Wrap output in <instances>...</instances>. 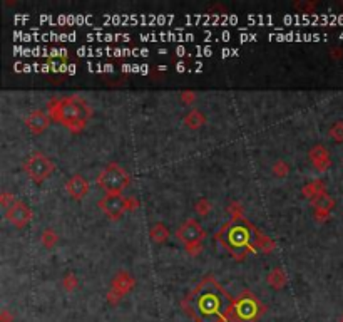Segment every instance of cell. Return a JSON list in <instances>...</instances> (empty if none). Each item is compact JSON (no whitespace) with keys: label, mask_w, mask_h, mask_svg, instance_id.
<instances>
[{"label":"cell","mask_w":343,"mask_h":322,"mask_svg":"<svg viewBox=\"0 0 343 322\" xmlns=\"http://www.w3.org/2000/svg\"><path fill=\"white\" fill-rule=\"evenodd\" d=\"M181 307L194 322H223L233 314L234 299L213 275H206L184 295Z\"/></svg>","instance_id":"6da1fadb"},{"label":"cell","mask_w":343,"mask_h":322,"mask_svg":"<svg viewBox=\"0 0 343 322\" xmlns=\"http://www.w3.org/2000/svg\"><path fill=\"white\" fill-rule=\"evenodd\" d=\"M258 229L246 218L238 222H226L214 233V240L223 247L236 262L246 260L250 254H258L256 249Z\"/></svg>","instance_id":"7a4b0ae2"},{"label":"cell","mask_w":343,"mask_h":322,"mask_svg":"<svg viewBox=\"0 0 343 322\" xmlns=\"http://www.w3.org/2000/svg\"><path fill=\"white\" fill-rule=\"evenodd\" d=\"M46 107L49 118L67 128L72 135H79L80 131H84L89 119L94 115L91 104L79 94L66 98H52L49 99Z\"/></svg>","instance_id":"3957f363"},{"label":"cell","mask_w":343,"mask_h":322,"mask_svg":"<svg viewBox=\"0 0 343 322\" xmlns=\"http://www.w3.org/2000/svg\"><path fill=\"white\" fill-rule=\"evenodd\" d=\"M96 183L106 195H119L123 193L124 188L129 186L131 175L128 173V169L120 166L119 163L112 161L100 169Z\"/></svg>","instance_id":"277c9868"},{"label":"cell","mask_w":343,"mask_h":322,"mask_svg":"<svg viewBox=\"0 0 343 322\" xmlns=\"http://www.w3.org/2000/svg\"><path fill=\"white\" fill-rule=\"evenodd\" d=\"M266 312V306L253 294L251 290H243L234 299L233 314L238 322H258Z\"/></svg>","instance_id":"5b68a950"},{"label":"cell","mask_w":343,"mask_h":322,"mask_svg":"<svg viewBox=\"0 0 343 322\" xmlns=\"http://www.w3.org/2000/svg\"><path fill=\"white\" fill-rule=\"evenodd\" d=\"M24 172L27 176L37 185H42L50 175L55 172V163L50 160L47 155L41 153V151H34L32 155H29L24 161Z\"/></svg>","instance_id":"8992f818"},{"label":"cell","mask_w":343,"mask_h":322,"mask_svg":"<svg viewBox=\"0 0 343 322\" xmlns=\"http://www.w3.org/2000/svg\"><path fill=\"white\" fill-rule=\"evenodd\" d=\"M134 286H136L134 277H131V274L126 272V270H120L111 282V290L107 292V297H106L107 302L112 306H116L117 302L129 292V290L134 289Z\"/></svg>","instance_id":"52a82bcc"},{"label":"cell","mask_w":343,"mask_h":322,"mask_svg":"<svg viewBox=\"0 0 343 322\" xmlns=\"http://www.w3.org/2000/svg\"><path fill=\"white\" fill-rule=\"evenodd\" d=\"M5 218L15 226V229H24L34 220V212L27 203L17 200L14 205L5 208Z\"/></svg>","instance_id":"ba28073f"},{"label":"cell","mask_w":343,"mask_h":322,"mask_svg":"<svg viewBox=\"0 0 343 322\" xmlns=\"http://www.w3.org/2000/svg\"><path fill=\"white\" fill-rule=\"evenodd\" d=\"M176 237L179 242L184 243V247H186V245H191L196 242H203V240L206 238V230L203 229L194 218H188L186 222H183L179 225V229L176 230Z\"/></svg>","instance_id":"9c48e42d"},{"label":"cell","mask_w":343,"mask_h":322,"mask_svg":"<svg viewBox=\"0 0 343 322\" xmlns=\"http://www.w3.org/2000/svg\"><path fill=\"white\" fill-rule=\"evenodd\" d=\"M97 206L107 215V218H111V220H119L126 212H128V208H126V197L123 193L104 195V197L97 201Z\"/></svg>","instance_id":"30bf717a"},{"label":"cell","mask_w":343,"mask_h":322,"mask_svg":"<svg viewBox=\"0 0 343 322\" xmlns=\"http://www.w3.org/2000/svg\"><path fill=\"white\" fill-rule=\"evenodd\" d=\"M52 119L49 118L47 111H41V109H34L30 115L25 118V126H27V129L32 132V135L39 136L42 135L44 131L49 128V124Z\"/></svg>","instance_id":"8fae6325"},{"label":"cell","mask_w":343,"mask_h":322,"mask_svg":"<svg viewBox=\"0 0 343 322\" xmlns=\"http://www.w3.org/2000/svg\"><path fill=\"white\" fill-rule=\"evenodd\" d=\"M89 190H91V185H89V181L82 175H74L72 178L66 183L67 195L75 201H80L89 193Z\"/></svg>","instance_id":"7c38bea8"},{"label":"cell","mask_w":343,"mask_h":322,"mask_svg":"<svg viewBox=\"0 0 343 322\" xmlns=\"http://www.w3.org/2000/svg\"><path fill=\"white\" fill-rule=\"evenodd\" d=\"M308 156H310L311 163H313L316 172L325 173V172H328V168L332 166V158H330L328 149L323 146V144H316V146L311 148Z\"/></svg>","instance_id":"4fadbf2b"},{"label":"cell","mask_w":343,"mask_h":322,"mask_svg":"<svg viewBox=\"0 0 343 322\" xmlns=\"http://www.w3.org/2000/svg\"><path fill=\"white\" fill-rule=\"evenodd\" d=\"M266 282H268V286L273 287L275 290H281L283 287H287L288 283V275L287 272L281 269V267H275L266 277Z\"/></svg>","instance_id":"5bb4252c"},{"label":"cell","mask_w":343,"mask_h":322,"mask_svg":"<svg viewBox=\"0 0 343 322\" xmlns=\"http://www.w3.org/2000/svg\"><path fill=\"white\" fill-rule=\"evenodd\" d=\"M325 192H327V185H325V181L323 180H313V181L307 183V185L301 188V195L308 200H313L316 197H320V195L325 193Z\"/></svg>","instance_id":"9a60e30c"},{"label":"cell","mask_w":343,"mask_h":322,"mask_svg":"<svg viewBox=\"0 0 343 322\" xmlns=\"http://www.w3.org/2000/svg\"><path fill=\"white\" fill-rule=\"evenodd\" d=\"M206 121L208 119L205 116V112H201L199 109H191L184 116V124H186L189 129H199L201 126L206 124Z\"/></svg>","instance_id":"2e32d148"},{"label":"cell","mask_w":343,"mask_h":322,"mask_svg":"<svg viewBox=\"0 0 343 322\" xmlns=\"http://www.w3.org/2000/svg\"><path fill=\"white\" fill-rule=\"evenodd\" d=\"M256 249H258V252H261V254L270 255V254L275 252L276 243H275V240L273 238H270L268 235H265L263 232L258 230V233H256Z\"/></svg>","instance_id":"e0dca14e"},{"label":"cell","mask_w":343,"mask_h":322,"mask_svg":"<svg viewBox=\"0 0 343 322\" xmlns=\"http://www.w3.org/2000/svg\"><path fill=\"white\" fill-rule=\"evenodd\" d=\"M169 229L166 225H164L163 222H157L154 226L151 229V232H149V237H151V240L154 243H164V242H168V238H169Z\"/></svg>","instance_id":"ac0fdd59"},{"label":"cell","mask_w":343,"mask_h":322,"mask_svg":"<svg viewBox=\"0 0 343 322\" xmlns=\"http://www.w3.org/2000/svg\"><path fill=\"white\" fill-rule=\"evenodd\" d=\"M310 203H311V206H313V208H321V210H328V212H332L335 208V200L330 197L328 192L321 193L320 197L313 198L310 201Z\"/></svg>","instance_id":"d6986e66"},{"label":"cell","mask_w":343,"mask_h":322,"mask_svg":"<svg viewBox=\"0 0 343 322\" xmlns=\"http://www.w3.org/2000/svg\"><path fill=\"white\" fill-rule=\"evenodd\" d=\"M226 213L231 217V222H238V220L245 218V206L236 200H231L226 206Z\"/></svg>","instance_id":"ffe728a7"},{"label":"cell","mask_w":343,"mask_h":322,"mask_svg":"<svg viewBox=\"0 0 343 322\" xmlns=\"http://www.w3.org/2000/svg\"><path fill=\"white\" fill-rule=\"evenodd\" d=\"M41 242L46 249H52L54 245L59 242V235L52 230V229H46L41 235Z\"/></svg>","instance_id":"44dd1931"},{"label":"cell","mask_w":343,"mask_h":322,"mask_svg":"<svg viewBox=\"0 0 343 322\" xmlns=\"http://www.w3.org/2000/svg\"><path fill=\"white\" fill-rule=\"evenodd\" d=\"M271 173L278 176V178H285V176L290 175V165L287 161L278 160V161H275V165L271 166Z\"/></svg>","instance_id":"7402d4cb"},{"label":"cell","mask_w":343,"mask_h":322,"mask_svg":"<svg viewBox=\"0 0 343 322\" xmlns=\"http://www.w3.org/2000/svg\"><path fill=\"white\" fill-rule=\"evenodd\" d=\"M328 135L335 143H343V121H336L330 126Z\"/></svg>","instance_id":"603a6c76"},{"label":"cell","mask_w":343,"mask_h":322,"mask_svg":"<svg viewBox=\"0 0 343 322\" xmlns=\"http://www.w3.org/2000/svg\"><path fill=\"white\" fill-rule=\"evenodd\" d=\"M211 208H213V205L208 198H199L194 205V212L201 215V217H208L209 212H211Z\"/></svg>","instance_id":"cb8c5ba5"},{"label":"cell","mask_w":343,"mask_h":322,"mask_svg":"<svg viewBox=\"0 0 343 322\" xmlns=\"http://www.w3.org/2000/svg\"><path fill=\"white\" fill-rule=\"evenodd\" d=\"M62 286H64L67 292H74V290L79 287V279L74 274H67L64 277V280H62Z\"/></svg>","instance_id":"d4e9b609"},{"label":"cell","mask_w":343,"mask_h":322,"mask_svg":"<svg viewBox=\"0 0 343 322\" xmlns=\"http://www.w3.org/2000/svg\"><path fill=\"white\" fill-rule=\"evenodd\" d=\"M293 7L296 10L303 12V14H313L316 10V2H296L293 4Z\"/></svg>","instance_id":"484cf974"},{"label":"cell","mask_w":343,"mask_h":322,"mask_svg":"<svg viewBox=\"0 0 343 322\" xmlns=\"http://www.w3.org/2000/svg\"><path fill=\"white\" fill-rule=\"evenodd\" d=\"M332 212H328V210H321V208H315V212H313V218H315V222L316 223H325V222H328L330 220V215Z\"/></svg>","instance_id":"4316f807"},{"label":"cell","mask_w":343,"mask_h":322,"mask_svg":"<svg viewBox=\"0 0 343 322\" xmlns=\"http://www.w3.org/2000/svg\"><path fill=\"white\" fill-rule=\"evenodd\" d=\"M15 201H17V198L12 193H9V192L0 193V205H2L4 208H9L10 205H14Z\"/></svg>","instance_id":"83f0119b"},{"label":"cell","mask_w":343,"mask_h":322,"mask_svg":"<svg viewBox=\"0 0 343 322\" xmlns=\"http://www.w3.org/2000/svg\"><path fill=\"white\" fill-rule=\"evenodd\" d=\"M186 252L191 257H198L201 252H203V242H196V243H191V245H186Z\"/></svg>","instance_id":"f1b7e54d"},{"label":"cell","mask_w":343,"mask_h":322,"mask_svg":"<svg viewBox=\"0 0 343 322\" xmlns=\"http://www.w3.org/2000/svg\"><path fill=\"white\" fill-rule=\"evenodd\" d=\"M139 206H141V201L136 197H126V208H128V212H134Z\"/></svg>","instance_id":"f546056e"},{"label":"cell","mask_w":343,"mask_h":322,"mask_svg":"<svg viewBox=\"0 0 343 322\" xmlns=\"http://www.w3.org/2000/svg\"><path fill=\"white\" fill-rule=\"evenodd\" d=\"M181 101L184 104H193L194 101H196V94H194V91H183L181 92Z\"/></svg>","instance_id":"4dcf8cb0"},{"label":"cell","mask_w":343,"mask_h":322,"mask_svg":"<svg viewBox=\"0 0 343 322\" xmlns=\"http://www.w3.org/2000/svg\"><path fill=\"white\" fill-rule=\"evenodd\" d=\"M0 322H14V314H10L7 309H4L0 314Z\"/></svg>","instance_id":"1f68e13d"},{"label":"cell","mask_w":343,"mask_h":322,"mask_svg":"<svg viewBox=\"0 0 343 322\" xmlns=\"http://www.w3.org/2000/svg\"><path fill=\"white\" fill-rule=\"evenodd\" d=\"M330 54H332V58L333 59H343V49L341 47H333L332 50H330Z\"/></svg>","instance_id":"d6a6232c"},{"label":"cell","mask_w":343,"mask_h":322,"mask_svg":"<svg viewBox=\"0 0 343 322\" xmlns=\"http://www.w3.org/2000/svg\"><path fill=\"white\" fill-rule=\"evenodd\" d=\"M223 322H238V320H236V317H234V314H230L228 317H225Z\"/></svg>","instance_id":"836d02e7"},{"label":"cell","mask_w":343,"mask_h":322,"mask_svg":"<svg viewBox=\"0 0 343 322\" xmlns=\"http://www.w3.org/2000/svg\"><path fill=\"white\" fill-rule=\"evenodd\" d=\"M341 322H343V319H341Z\"/></svg>","instance_id":"e575fe53"}]
</instances>
